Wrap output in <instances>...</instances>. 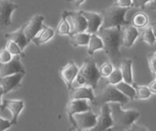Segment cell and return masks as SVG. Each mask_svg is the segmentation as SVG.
<instances>
[{
	"instance_id": "cell-1",
	"label": "cell",
	"mask_w": 156,
	"mask_h": 131,
	"mask_svg": "<svg viewBox=\"0 0 156 131\" xmlns=\"http://www.w3.org/2000/svg\"><path fill=\"white\" fill-rule=\"evenodd\" d=\"M103 42V50L110 62L114 67H120L122 62V53L120 47L122 45V26L109 28H100L96 33Z\"/></svg>"
},
{
	"instance_id": "cell-2",
	"label": "cell",
	"mask_w": 156,
	"mask_h": 131,
	"mask_svg": "<svg viewBox=\"0 0 156 131\" xmlns=\"http://www.w3.org/2000/svg\"><path fill=\"white\" fill-rule=\"evenodd\" d=\"M109 105L113 120V126L110 130H128L141 116L140 111L135 109L123 110L120 102H110Z\"/></svg>"
},
{
	"instance_id": "cell-3",
	"label": "cell",
	"mask_w": 156,
	"mask_h": 131,
	"mask_svg": "<svg viewBox=\"0 0 156 131\" xmlns=\"http://www.w3.org/2000/svg\"><path fill=\"white\" fill-rule=\"evenodd\" d=\"M101 76L99 71V67L96 65L95 60L91 57H87L83 65L80 67L78 75L76 77L77 82L80 85L91 87L93 89L98 88L99 80Z\"/></svg>"
},
{
	"instance_id": "cell-4",
	"label": "cell",
	"mask_w": 156,
	"mask_h": 131,
	"mask_svg": "<svg viewBox=\"0 0 156 131\" xmlns=\"http://www.w3.org/2000/svg\"><path fill=\"white\" fill-rule=\"evenodd\" d=\"M130 7H122L115 4L104 9L101 12L102 24L101 28H109L118 26H124L129 24L125 20V15Z\"/></svg>"
},
{
	"instance_id": "cell-5",
	"label": "cell",
	"mask_w": 156,
	"mask_h": 131,
	"mask_svg": "<svg viewBox=\"0 0 156 131\" xmlns=\"http://www.w3.org/2000/svg\"><path fill=\"white\" fill-rule=\"evenodd\" d=\"M130 101V98L123 95L115 85L105 83L103 88L100 90V92L95 95L94 100L92 102L93 105L101 107L105 103L110 102H120L122 105H125Z\"/></svg>"
},
{
	"instance_id": "cell-6",
	"label": "cell",
	"mask_w": 156,
	"mask_h": 131,
	"mask_svg": "<svg viewBox=\"0 0 156 131\" xmlns=\"http://www.w3.org/2000/svg\"><path fill=\"white\" fill-rule=\"evenodd\" d=\"M97 118L98 116L95 115L91 109L76 113L72 116V121L70 122L74 129L79 130H84V129H91L95 127L97 123Z\"/></svg>"
},
{
	"instance_id": "cell-7",
	"label": "cell",
	"mask_w": 156,
	"mask_h": 131,
	"mask_svg": "<svg viewBox=\"0 0 156 131\" xmlns=\"http://www.w3.org/2000/svg\"><path fill=\"white\" fill-rule=\"evenodd\" d=\"M67 20L70 26V35L76 33L86 32L87 29V20L83 16L80 11H64ZM69 35V36H70Z\"/></svg>"
},
{
	"instance_id": "cell-8",
	"label": "cell",
	"mask_w": 156,
	"mask_h": 131,
	"mask_svg": "<svg viewBox=\"0 0 156 131\" xmlns=\"http://www.w3.org/2000/svg\"><path fill=\"white\" fill-rule=\"evenodd\" d=\"M113 126V120L112 118L111 108L109 103H105L101 106V114L97 118V123L94 128L91 129L93 131L109 130Z\"/></svg>"
},
{
	"instance_id": "cell-9",
	"label": "cell",
	"mask_w": 156,
	"mask_h": 131,
	"mask_svg": "<svg viewBox=\"0 0 156 131\" xmlns=\"http://www.w3.org/2000/svg\"><path fill=\"white\" fill-rule=\"evenodd\" d=\"M18 8V5L10 0H0V29L8 27L11 22L12 13Z\"/></svg>"
},
{
	"instance_id": "cell-10",
	"label": "cell",
	"mask_w": 156,
	"mask_h": 131,
	"mask_svg": "<svg viewBox=\"0 0 156 131\" xmlns=\"http://www.w3.org/2000/svg\"><path fill=\"white\" fill-rule=\"evenodd\" d=\"M21 56L16 55L11 60L5 64H0V77H5L16 73H26V69L21 62Z\"/></svg>"
},
{
	"instance_id": "cell-11",
	"label": "cell",
	"mask_w": 156,
	"mask_h": 131,
	"mask_svg": "<svg viewBox=\"0 0 156 131\" xmlns=\"http://www.w3.org/2000/svg\"><path fill=\"white\" fill-rule=\"evenodd\" d=\"M25 74L26 73H16L5 77H0V87L3 88L4 95L18 88Z\"/></svg>"
},
{
	"instance_id": "cell-12",
	"label": "cell",
	"mask_w": 156,
	"mask_h": 131,
	"mask_svg": "<svg viewBox=\"0 0 156 131\" xmlns=\"http://www.w3.org/2000/svg\"><path fill=\"white\" fill-rule=\"evenodd\" d=\"M79 69L80 67L73 61H69L60 70V77L63 79L69 90L72 88V84H73V81L76 79Z\"/></svg>"
},
{
	"instance_id": "cell-13",
	"label": "cell",
	"mask_w": 156,
	"mask_h": 131,
	"mask_svg": "<svg viewBox=\"0 0 156 131\" xmlns=\"http://www.w3.org/2000/svg\"><path fill=\"white\" fill-rule=\"evenodd\" d=\"M43 21H44V16L41 15H37L33 16L30 21L24 24L25 35L29 41H31L32 38L36 36L37 34L41 30L43 26Z\"/></svg>"
},
{
	"instance_id": "cell-14",
	"label": "cell",
	"mask_w": 156,
	"mask_h": 131,
	"mask_svg": "<svg viewBox=\"0 0 156 131\" xmlns=\"http://www.w3.org/2000/svg\"><path fill=\"white\" fill-rule=\"evenodd\" d=\"M80 12L87 20L86 32L89 34H96L101 28L102 24L101 15L94 12H89V11H80Z\"/></svg>"
},
{
	"instance_id": "cell-15",
	"label": "cell",
	"mask_w": 156,
	"mask_h": 131,
	"mask_svg": "<svg viewBox=\"0 0 156 131\" xmlns=\"http://www.w3.org/2000/svg\"><path fill=\"white\" fill-rule=\"evenodd\" d=\"M139 36V32L137 28L130 24L122 26V45L127 48L131 47L137 37Z\"/></svg>"
},
{
	"instance_id": "cell-16",
	"label": "cell",
	"mask_w": 156,
	"mask_h": 131,
	"mask_svg": "<svg viewBox=\"0 0 156 131\" xmlns=\"http://www.w3.org/2000/svg\"><path fill=\"white\" fill-rule=\"evenodd\" d=\"M1 105L10 112V114H11V124L16 125L18 116L24 108V101L23 100L5 99Z\"/></svg>"
},
{
	"instance_id": "cell-17",
	"label": "cell",
	"mask_w": 156,
	"mask_h": 131,
	"mask_svg": "<svg viewBox=\"0 0 156 131\" xmlns=\"http://www.w3.org/2000/svg\"><path fill=\"white\" fill-rule=\"evenodd\" d=\"M90 109H91L86 99H70V101L67 105V114L69 116V121H72V116L74 114Z\"/></svg>"
},
{
	"instance_id": "cell-18",
	"label": "cell",
	"mask_w": 156,
	"mask_h": 131,
	"mask_svg": "<svg viewBox=\"0 0 156 131\" xmlns=\"http://www.w3.org/2000/svg\"><path fill=\"white\" fill-rule=\"evenodd\" d=\"M93 88L89 86L81 87V88H72L70 91V99H88L91 103L94 100L95 95L93 92Z\"/></svg>"
},
{
	"instance_id": "cell-19",
	"label": "cell",
	"mask_w": 156,
	"mask_h": 131,
	"mask_svg": "<svg viewBox=\"0 0 156 131\" xmlns=\"http://www.w3.org/2000/svg\"><path fill=\"white\" fill-rule=\"evenodd\" d=\"M5 37L6 38V40L9 39V40H12V41L16 42L23 51H24V49L26 48V47L28 45V43L30 42V41L27 39V37L26 36V35H25L24 25H23L18 30H16V31H15V32L6 33V34L5 35Z\"/></svg>"
},
{
	"instance_id": "cell-20",
	"label": "cell",
	"mask_w": 156,
	"mask_h": 131,
	"mask_svg": "<svg viewBox=\"0 0 156 131\" xmlns=\"http://www.w3.org/2000/svg\"><path fill=\"white\" fill-rule=\"evenodd\" d=\"M54 34H55V31H54L52 28L47 26L46 25H43L41 30L37 34L36 36H34V37L32 38L31 41H32L35 45L39 46V45H41V44H44V43L48 42L49 39H51V38L53 37Z\"/></svg>"
},
{
	"instance_id": "cell-21",
	"label": "cell",
	"mask_w": 156,
	"mask_h": 131,
	"mask_svg": "<svg viewBox=\"0 0 156 131\" xmlns=\"http://www.w3.org/2000/svg\"><path fill=\"white\" fill-rule=\"evenodd\" d=\"M133 60L132 59H122L120 65V69L122 75V80L130 85H133Z\"/></svg>"
},
{
	"instance_id": "cell-22",
	"label": "cell",
	"mask_w": 156,
	"mask_h": 131,
	"mask_svg": "<svg viewBox=\"0 0 156 131\" xmlns=\"http://www.w3.org/2000/svg\"><path fill=\"white\" fill-rule=\"evenodd\" d=\"M70 36V44L72 47H77L80 46H88L90 34L87 32H81V33H76L69 36Z\"/></svg>"
},
{
	"instance_id": "cell-23",
	"label": "cell",
	"mask_w": 156,
	"mask_h": 131,
	"mask_svg": "<svg viewBox=\"0 0 156 131\" xmlns=\"http://www.w3.org/2000/svg\"><path fill=\"white\" fill-rule=\"evenodd\" d=\"M103 49V42L97 34H90V38L88 44V54L92 56L96 50Z\"/></svg>"
},
{
	"instance_id": "cell-24",
	"label": "cell",
	"mask_w": 156,
	"mask_h": 131,
	"mask_svg": "<svg viewBox=\"0 0 156 131\" xmlns=\"http://www.w3.org/2000/svg\"><path fill=\"white\" fill-rule=\"evenodd\" d=\"M115 87L126 97H128L130 98V100H133L135 99V88H133V85H130L128 83H126L125 81L122 80L121 82H119L118 84L115 85Z\"/></svg>"
},
{
	"instance_id": "cell-25",
	"label": "cell",
	"mask_w": 156,
	"mask_h": 131,
	"mask_svg": "<svg viewBox=\"0 0 156 131\" xmlns=\"http://www.w3.org/2000/svg\"><path fill=\"white\" fill-rule=\"evenodd\" d=\"M149 23V18L145 13L139 12L133 16L132 25L134 26L136 28H143Z\"/></svg>"
},
{
	"instance_id": "cell-26",
	"label": "cell",
	"mask_w": 156,
	"mask_h": 131,
	"mask_svg": "<svg viewBox=\"0 0 156 131\" xmlns=\"http://www.w3.org/2000/svg\"><path fill=\"white\" fill-rule=\"evenodd\" d=\"M133 88H135V99H147L151 97L152 92L147 86H140L133 83Z\"/></svg>"
},
{
	"instance_id": "cell-27",
	"label": "cell",
	"mask_w": 156,
	"mask_h": 131,
	"mask_svg": "<svg viewBox=\"0 0 156 131\" xmlns=\"http://www.w3.org/2000/svg\"><path fill=\"white\" fill-rule=\"evenodd\" d=\"M104 78H105V83L112 84V85H116L119 82H121L122 80V75L120 67H115L113 71Z\"/></svg>"
},
{
	"instance_id": "cell-28",
	"label": "cell",
	"mask_w": 156,
	"mask_h": 131,
	"mask_svg": "<svg viewBox=\"0 0 156 131\" xmlns=\"http://www.w3.org/2000/svg\"><path fill=\"white\" fill-rule=\"evenodd\" d=\"M57 33L59 35H69V36L70 35V26L64 12L62 13L61 20L57 27Z\"/></svg>"
},
{
	"instance_id": "cell-29",
	"label": "cell",
	"mask_w": 156,
	"mask_h": 131,
	"mask_svg": "<svg viewBox=\"0 0 156 131\" xmlns=\"http://www.w3.org/2000/svg\"><path fill=\"white\" fill-rule=\"evenodd\" d=\"M142 40L146 42L147 44H149L151 46L155 44L156 38L155 36H154V32H153V29H152L151 26L146 27L144 30L143 35H142Z\"/></svg>"
},
{
	"instance_id": "cell-30",
	"label": "cell",
	"mask_w": 156,
	"mask_h": 131,
	"mask_svg": "<svg viewBox=\"0 0 156 131\" xmlns=\"http://www.w3.org/2000/svg\"><path fill=\"white\" fill-rule=\"evenodd\" d=\"M5 48L12 54V56H16V55H19L21 57H24V53H23V50L19 47V46L12 41V40H9L7 39L6 41V45H5Z\"/></svg>"
},
{
	"instance_id": "cell-31",
	"label": "cell",
	"mask_w": 156,
	"mask_h": 131,
	"mask_svg": "<svg viewBox=\"0 0 156 131\" xmlns=\"http://www.w3.org/2000/svg\"><path fill=\"white\" fill-rule=\"evenodd\" d=\"M113 69H114V67H113V65L110 61H107V62L103 63L99 67V71H100V74H101V78L108 77L113 71Z\"/></svg>"
},
{
	"instance_id": "cell-32",
	"label": "cell",
	"mask_w": 156,
	"mask_h": 131,
	"mask_svg": "<svg viewBox=\"0 0 156 131\" xmlns=\"http://www.w3.org/2000/svg\"><path fill=\"white\" fill-rule=\"evenodd\" d=\"M12 57H13L12 54L5 47L0 50V64H5L9 62Z\"/></svg>"
},
{
	"instance_id": "cell-33",
	"label": "cell",
	"mask_w": 156,
	"mask_h": 131,
	"mask_svg": "<svg viewBox=\"0 0 156 131\" xmlns=\"http://www.w3.org/2000/svg\"><path fill=\"white\" fill-rule=\"evenodd\" d=\"M147 60H148L149 69L152 72V74L154 75L156 73V57L154 56V54H151L147 57Z\"/></svg>"
},
{
	"instance_id": "cell-34",
	"label": "cell",
	"mask_w": 156,
	"mask_h": 131,
	"mask_svg": "<svg viewBox=\"0 0 156 131\" xmlns=\"http://www.w3.org/2000/svg\"><path fill=\"white\" fill-rule=\"evenodd\" d=\"M152 1L153 0H133V7L144 9L145 7V5L149 2H152Z\"/></svg>"
},
{
	"instance_id": "cell-35",
	"label": "cell",
	"mask_w": 156,
	"mask_h": 131,
	"mask_svg": "<svg viewBox=\"0 0 156 131\" xmlns=\"http://www.w3.org/2000/svg\"><path fill=\"white\" fill-rule=\"evenodd\" d=\"M114 4L122 7H133V0H115Z\"/></svg>"
},
{
	"instance_id": "cell-36",
	"label": "cell",
	"mask_w": 156,
	"mask_h": 131,
	"mask_svg": "<svg viewBox=\"0 0 156 131\" xmlns=\"http://www.w3.org/2000/svg\"><path fill=\"white\" fill-rule=\"evenodd\" d=\"M11 126H12V124H11V121H10V120L5 119H3V118L0 116V131L7 129H9Z\"/></svg>"
},
{
	"instance_id": "cell-37",
	"label": "cell",
	"mask_w": 156,
	"mask_h": 131,
	"mask_svg": "<svg viewBox=\"0 0 156 131\" xmlns=\"http://www.w3.org/2000/svg\"><path fill=\"white\" fill-rule=\"evenodd\" d=\"M148 88H149V89L151 90L152 93L156 94V79H154V80L149 84Z\"/></svg>"
},
{
	"instance_id": "cell-38",
	"label": "cell",
	"mask_w": 156,
	"mask_h": 131,
	"mask_svg": "<svg viewBox=\"0 0 156 131\" xmlns=\"http://www.w3.org/2000/svg\"><path fill=\"white\" fill-rule=\"evenodd\" d=\"M130 129L131 130H148V129H146V128H144V127H140V126H137L136 124H133L132 125V127L130 128Z\"/></svg>"
},
{
	"instance_id": "cell-39",
	"label": "cell",
	"mask_w": 156,
	"mask_h": 131,
	"mask_svg": "<svg viewBox=\"0 0 156 131\" xmlns=\"http://www.w3.org/2000/svg\"><path fill=\"white\" fill-rule=\"evenodd\" d=\"M151 27H152V29H153L154 35V36H155L156 38V22H153V23L151 24Z\"/></svg>"
},
{
	"instance_id": "cell-40",
	"label": "cell",
	"mask_w": 156,
	"mask_h": 131,
	"mask_svg": "<svg viewBox=\"0 0 156 131\" xmlns=\"http://www.w3.org/2000/svg\"><path fill=\"white\" fill-rule=\"evenodd\" d=\"M85 0H73V3H74V5H80L83 2H84Z\"/></svg>"
},
{
	"instance_id": "cell-41",
	"label": "cell",
	"mask_w": 156,
	"mask_h": 131,
	"mask_svg": "<svg viewBox=\"0 0 156 131\" xmlns=\"http://www.w3.org/2000/svg\"><path fill=\"white\" fill-rule=\"evenodd\" d=\"M150 8L151 9H155L156 10V0H153L150 4Z\"/></svg>"
},
{
	"instance_id": "cell-42",
	"label": "cell",
	"mask_w": 156,
	"mask_h": 131,
	"mask_svg": "<svg viewBox=\"0 0 156 131\" xmlns=\"http://www.w3.org/2000/svg\"><path fill=\"white\" fill-rule=\"evenodd\" d=\"M4 95V92H3V88L0 87V105L2 104V100H1V98H2V96Z\"/></svg>"
},
{
	"instance_id": "cell-43",
	"label": "cell",
	"mask_w": 156,
	"mask_h": 131,
	"mask_svg": "<svg viewBox=\"0 0 156 131\" xmlns=\"http://www.w3.org/2000/svg\"><path fill=\"white\" fill-rule=\"evenodd\" d=\"M154 79H156V73L154 75Z\"/></svg>"
},
{
	"instance_id": "cell-44",
	"label": "cell",
	"mask_w": 156,
	"mask_h": 131,
	"mask_svg": "<svg viewBox=\"0 0 156 131\" xmlns=\"http://www.w3.org/2000/svg\"><path fill=\"white\" fill-rule=\"evenodd\" d=\"M66 1H68V2H70V1H73V0H66Z\"/></svg>"
},
{
	"instance_id": "cell-45",
	"label": "cell",
	"mask_w": 156,
	"mask_h": 131,
	"mask_svg": "<svg viewBox=\"0 0 156 131\" xmlns=\"http://www.w3.org/2000/svg\"><path fill=\"white\" fill-rule=\"evenodd\" d=\"M154 57H156V52H155V53H154Z\"/></svg>"
}]
</instances>
